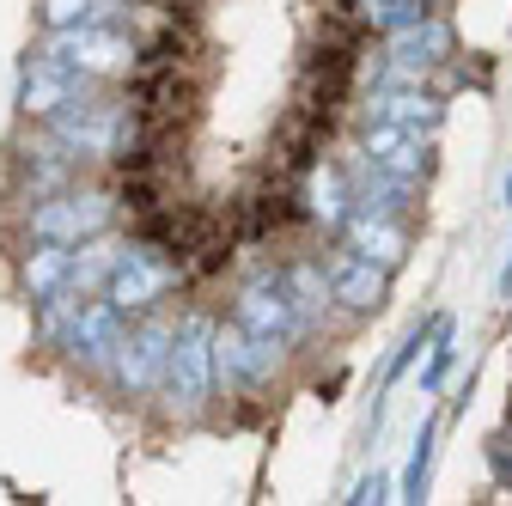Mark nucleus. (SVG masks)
<instances>
[{
	"label": "nucleus",
	"mask_w": 512,
	"mask_h": 506,
	"mask_svg": "<svg viewBox=\"0 0 512 506\" xmlns=\"http://www.w3.org/2000/svg\"><path fill=\"white\" fill-rule=\"evenodd\" d=\"M116 220H122L116 183H86V177H74L68 189H55L43 202H25V238H55V244L116 232Z\"/></svg>",
	"instance_id": "2"
},
{
	"label": "nucleus",
	"mask_w": 512,
	"mask_h": 506,
	"mask_svg": "<svg viewBox=\"0 0 512 506\" xmlns=\"http://www.w3.org/2000/svg\"><path fill=\"white\" fill-rule=\"evenodd\" d=\"M37 19L43 31H61V25H128V0H37Z\"/></svg>",
	"instance_id": "21"
},
{
	"label": "nucleus",
	"mask_w": 512,
	"mask_h": 506,
	"mask_svg": "<svg viewBox=\"0 0 512 506\" xmlns=\"http://www.w3.org/2000/svg\"><path fill=\"white\" fill-rule=\"evenodd\" d=\"M500 299L512 305V244H506V269H500Z\"/></svg>",
	"instance_id": "28"
},
{
	"label": "nucleus",
	"mask_w": 512,
	"mask_h": 506,
	"mask_svg": "<svg viewBox=\"0 0 512 506\" xmlns=\"http://www.w3.org/2000/svg\"><path fill=\"white\" fill-rule=\"evenodd\" d=\"M324 269H330V299H336L342 318H378V311L391 305V269L366 263L360 250L336 244L324 257Z\"/></svg>",
	"instance_id": "12"
},
{
	"label": "nucleus",
	"mask_w": 512,
	"mask_h": 506,
	"mask_svg": "<svg viewBox=\"0 0 512 506\" xmlns=\"http://www.w3.org/2000/svg\"><path fill=\"white\" fill-rule=\"evenodd\" d=\"M299 189H305V226L336 232V226L348 220V208H354L348 177H342V165H330V159H317V165L299 177Z\"/></svg>",
	"instance_id": "19"
},
{
	"label": "nucleus",
	"mask_w": 512,
	"mask_h": 506,
	"mask_svg": "<svg viewBox=\"0 0 512 506\" xmlns=\"http://www.w3.org/2000/svg\"><path fill=\"white\" fill-rule=\"evenodd\" d=\"M354 153L378 171H391L403 183H427L433 177V135H415V129H397V122H360L354 135Z\"/></svg>",
	"instance_id": "11"
},
{
	"label": "nucleus",
	"mask_w": 512,
	"mask_h": 506,
	"mask_svg": "<svg viewBox=\"0 0 512 506\" xmlns=\"http://www.w3.org/2000/svg\"><path fill=\"white\" fill-rule=\"evenodd\" d=\"M86 165L61 147L43 122H31V135L25 141H13V196L19 202H43V196H55V189H68L74 177H80Z\"/></svg>",
	"instance_id": "8"
},
{
	"label": "nucleus",
	"mask_w": 512,
	"mask_h": 506,
	"mask_svg": "<svg viewBox=\"0 0 512 506\" xmlns=\"http://www.w3.org/2000/svg\"><path fill=\"white\" fill-rule=\"evenodd\" d=\"M336 238H342L348 250H360L366 263L391 269V275L409 263V250H415V232H409V220H391V214H366V208H348V220L336 226Z\"/></svg>",
	"instance_id": "14"
},
{
	"label": "nucleus",
	"mask_w": 512,
	"mask_h": 506,
	"mask_svg": "<svg viewBox=\"0 0 512 506\" xmlns=\"http://www.w3.org/2000/svg\"><path fill=\"white\" fill-rule=\"evenodd\" d=\"M116 250H122L116 232H98V238L68 244V287H74L80 299L104 293V281H110V269H116Z\"/></svg>",
	"instance_id": "20"
},
{
	"label": "nucleus",
	"mask_w": 512,
	"mask_h": 506,
	"mask_svg": "<svg viewBox=\"0 0 512 506\" xmlns=\"http://www.w3.org/2000/svg\"><path fill=\"white\" fill-rule=\"evenodd\" d=\"M13 281H19V299H25V305L61 293V287H68V244H55V238H25L19 263H13Z\"/></svg>",
	"instance_id": "18"
},
{
	"label": "nucleus",
	"mask_w": 512,
	"mask_h": 506,
	"mask_svg": "<svg viewBox=\"0 0 512 506\" xmlns=\"http://www.w3.org/2000/svg\"><path fill=\"white\" fill-rule=\"evenodd\" d=\"M482 458H488V476H494V488H500V494H512V427L488 433Z\"/></svg>",
	"instance_id": "26"
},
{
	"label": "nucleus",
	"mask_w": 512,
	"mask_h": 506,
	"mask_svg": "<svg viewBox=\"0 0 512 506\" xmlns=\"http://www.w3.org/2000/svg\"><path fill=\"white\" fill-rule=\"evenodd\" d=\"M122 330H128V318H122V311H116L104 293H92V299H80L68 336H61L55 348L68 354V366H80V372L104 378V372H110V354H116V342H122Z\"/></svg>",
	"instance_id": "10"
},
{
	"label": "nucleus",
	"mask_w": 512,
	"mask_h": 506,
	"mask_svg": "<svg viewBox=\"0 0 512 506\" xmlns=\"http://www.w3.org/2000/svg\"><path fill=\"white\" fill-rule=\"evenodd\" d=\"M360 122H397V129H415V135H439L445 98L427 80H378L360 92Z\"/></svg>",
	"instance_id": "9"
},
{
	"label": "nucleus",
	"mask_w": 512,
	"mask_h": 506,
	"mask_svg": "<svg viewBox=\"0 0 512 506\" xmlns=\"http://www.w3.org/2000/svg\"><path fill=\"white\" fill-rule=\"evenodd\" d=\"M281 287H287V299H293V311H299L305 336H317V324H324L330 311H336L324 257H287V263H281Z\"/></svg>",
	"instance_id": "17"
},
{
	"label": "nucleus",
	"mask_w": 512,
	"mask_h": 506,
	"mask_svg": "<svg viewBox=\"0 0 512 506\" xmlns=\"http://www.w3.org/2000/svg\"><path fill=\"white\" fill-rule=\"evenodd\" d=\"M293 348L287 342H269V336H256L244 324H214V385L232 391V397H263L275 391V378L287 372Z\"/></svg>",
	"instance_id": "6"
},
{
	"label": "nucleus",
	"mask_w": 512,
	"mask_h": 506,
	"mask_svg": "<svg viewBox=\"0 0 512 506\" xmlns=\"http://www.w3.org/2000/svg\"><path fill=\"white\" fill-rule=\"evenodd\" d=\"M500 196H506V208H512V171H506V189H500Z\"/></svg>",
	"instance_id": "29"
},
{
	"label": "nucleus",
	"mask_w": 512,
	"mask_h": 506,
	"mask_svg": "<svg viewBox=\"0 0 512 506\" xmlns=\"http://www.w3.org/2000/svg\"><path fill=\"white\" fill-rule=\"evenodd\" d=\"M177 287H183V269H177V250L171 244H159V238H122L116 269L104 281V299L122 311V318H141V311L165 305Z\"/></svg>",
	"instance_id": "4"
},
{
	"label": "nucleus",
	"mask_w": 512,
	"mask_h": 506,
	"mask_svg": "<svg viewBox=\"0 0 512 506\" xmlns=\"http://www.w3.org/2000/svg\"><path fill=\"white\" fill-rule=\"evenodd\" d=\"M171 324H177V318H165V305L141 311V318H128V330H122V342H116V354H110V372H104L110 391H116L122 403H147V397H159Z\"/></svg>",
	"instance_id": "5"
},
{
	"label": "nucleus",
	"mask_w": 512,
	"mask_h": 506,
	"mask_svg": "<svg viewBox=\"0 0 512 506\" xmlns=\"http://www.w3.org/2000/svg\"><path fill=\"white\" fill-rule=\"evenodd\" d=\"M43 55H55L61 68H74L92 86H116V80L135 74L141 37L116 19L110 25H61V31H43Z\"/></svg>",
	"instance_id": "3"
},
{
	"label": "nucleus",
	"mask_w": 512,
	"mask_h": 506,
	"mask_svg": "<svg viewBox=\"0 0 512 506\" xmlns=\"http://www.w3.org/2000/svg\"><path fill=\"white\" fill-rule=\"evenodd\" d=\"M384 500H397V494H391V476H378V470L360 476L354 494H348V506H384Z\"/></svg>",
	"instance_id": "27"
},
{
	"label": "nucleus",
	"mask_w": 512,
	"mask_h": 506,
	"mask_svg": "<svg viewBox=\"0 0 512 506\" xmlns=\"http://www.w3.org/2000/svg\"><path fill=\"white\" fill-rule=\"evenodd\" d=\"M324 147H330V122L299 110V104H287L281 129H275V171L281 177H305L317 159H324Z\"/></svg>",
	"instance_id": "16"
},
{
	"label": "nucleus",
	"mask_w": 512,
	"mask_h": 506,
	"mask_svg": "<svg viewBox=\"0 0 512 506\" xmlns=\"http://www.w3.org/2000/svg\"><path fill=\"white\" fill-rule=\"evenodd\" d=\"M427 336H433V318H421V324H409V336L397 342V354H391V366H384V391H397V378L427 354Z\"/></svg>",
	"instance_id": "25"
},
{
	"label": "nucleus",
	"mask_w": 512,
	"mask_h": 506,
	"mask_svg": "<svg viewBox=\"0 0 512 506\" xmlns=\"http://www.w3.org/2000/svg\"><path fill=\"white\" fill-rule=\"evenodd\" d=\"M232 324L269 336V342H287V348L293 342H311L305 324H299V311H293V299H287V287H281V263L256 269V275H244L232 287Z\"/></svg>",
	"instance_id": "7"
},
{
	"label": "nucleus",
	"mask_w": 512,
	"mask_h": 506,
	"mask_svg": "<svg viewBox=\"0 0 512 506\" xmlns=\"http://www.w3.org/2000/svg\"><path fill=\"white\" fill-rule=\"evenodd\" d=\"M74 311H80V293H74V287H61V293L37 299V305H31V336H37V348H55L61 336H68Z\"/></svg>",
	"instance_id": "24"
},
{
	"label": "nucleus",
	"mask_w": 512,
	"mask_h": 506,
	"mask_svg": "<svg viewBox=\"0 0 512 506\" xmlns=\"http://www.w3.org/2000/svg\"><path fill=\"white\" fill-rule=\"evenodd\" d=\"M458 366V318L452 311H433V336H427V360H421V391L439 397L445 378Z\"/></svg>",
	"instance_id": "22"
},
{
	"label": "nucleus",
	"mask_w": 512,
	"mask_h": 506,
	"mask_svg": "<svg viewBox=\"0 0 512 506\" xmlns=\"http://www.w3.org/2000/svg\"><path fill=\"white\" fill-rule=\"evenodd\" d=\"M214 324L220 318H208V311H183V318L171 324L159 397L183 421H202L214 409V397H220V385H214Z\"/></svg>",
	"instance_id": "1"
},
{
	"label": "nucleus",
	"mask_w": 512,
	"mask_h": 506,
	"mask_svg": "<svg viewBox=\"0 0 512 506\" xmlns=\"http://www.w3.org/2000/svg\"><path fill=\"white\" fill-rule=\"evenodd\" d=\"M92 92V80H80L74 68H61L55 55H25L19 61V92H13V104H19V116L25 122H43V116H55L61 104H74V98H86Z\"/></svg>",
	"instance_id": "13"
},
{
	"label": "nucleus",
	"mask_w": 512,
	"mask_h": 506,
	"mask_svg": "<svg viewBox=\"0 0 512 506\" xmlns=\"http://www.w3.org/2000/svg\"><path fill=\"white\" fill-rule=\"evenodd\" d=\"M433 452H439V415H427L415 427V446H409V464H403V482H397V500L421 506L427 500V482H433Z\"/></svg>",
	"instance_id": "23"
},
{
	"label": "nucleus",
	"mask_w": 512,
	"mask_h": 506,
	"mask_svg": "<svg viewBox=\"0 0 512 506\" xmlns=\"http://www.w3.org/2000/svg\"><path fill=\"white\" fill-rule=\"evenodd\" d=\"M342 177H348L354 208H366V214H391V220H409V214H415V196H421V189L403 183V177H391V171H378V165H366L360 153L342 159Z\"/></svg>",
	"instance_id": "15"
}]
</instances>
